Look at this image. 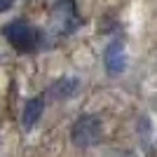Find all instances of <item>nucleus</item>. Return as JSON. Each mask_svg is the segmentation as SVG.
Here are the masks:
<instances>
[{"mask_svg":"<svg viewBox=\"0 0 157 157\" xmlns=\"http://www.w3.org/2000/svg\"><path fill=\"white\" fill-rule=\"evenodd\" d=\"M103 63H105V71L110 73V75L124 73V68H127V52H124V45H122L120 40H113L110 45L105 47Z\"/></svg>","mask_w":157,"mask_h":157,"instance_id":"20e7f679","label":"nucleus"},{"mask_svg":"<svg viewBox=\"0 0 157 157\" xmlns=\"http://www.w3.org/2000/svg\"><path fill=\"white\" fill-rule=\"evenodd\" d=\"M103 134V124L96 115H82L71 129V138L78 148H92L98 143V138Z\"/></svg>","mask_w":157,"mask_h":157,"instance_id":"f257e3e1","label":"nucleus"},{"mask_svg":"<svg viewBox=\"0 0 157 157\" xmlns=\"http://www.w3.org/2000/svg\"><path fill=\"white\" fill-rule=\"evenodd\" d=\"M42 110H45V101H42L40 96L28 98L26 105H24V115H21V124H24V129H33V127L38 124Z\"/></svg>","mask_w":157,"mask_h":157,"instance_id":"39448f33","label":"nucleus"},{"mask_svg":"<svg viewBox=\"0 0 157 157\" xmlns=\"http://www.w3.org/2000/svg\"><path fill=\"white\" fill-rule=\"evenodd\" d=\"M52 26L59 35H68L78 26V10L73 0H59L52 12Z\"/></svg>","mask_w":157,"mask_h":157,"instance_id":"7ed1b4c3","label":"nucleus"},{"mask_svg":"<svg viewBox=\"0 0 157 157\" xmlns=\"http://www.w3.org/2000/svg\"><path fill=\"white\" fill-rule=\"evenodd\" d=\"M2 35L10 40V45H14L19 52H26V49H33L40 40V33L35 31V26H31L28 21L14 19L10 24H5L2 28Z\"/></svg>","mask_w":157,"mask_h":157,"instance_id":"f03ea898","label":"nucleus"},{"mask_svg":"<svg viewBox=\"0 0 157 157\" xmlns=\"http://www.w3.org/2000/svg\"><path fill=\"white\" fill-rule=\"evenodd\" d=\"M78 92V80L75 78H66V80H56L52 87H49V96L56 98V101H63V98L73 96V94Z\"/></svg>","mask_w":157,"mask_h":157,"instance_id":"423d86ee","label":"nucleus"},{"mask_svg":"<svg viewBox=\"0 0 157 157\" xmlns=\"http://www.w3.org/2000/svg\"><path fill=\"white\" fill-rule=\"evenodd\" d=\"M12 5H14V0H0V12H5V10H10Z\"/></svg>","mask_w":157,"mask_h":157,"instance_id":"0eeeda50","label":"nucleus"}]
</instances>
